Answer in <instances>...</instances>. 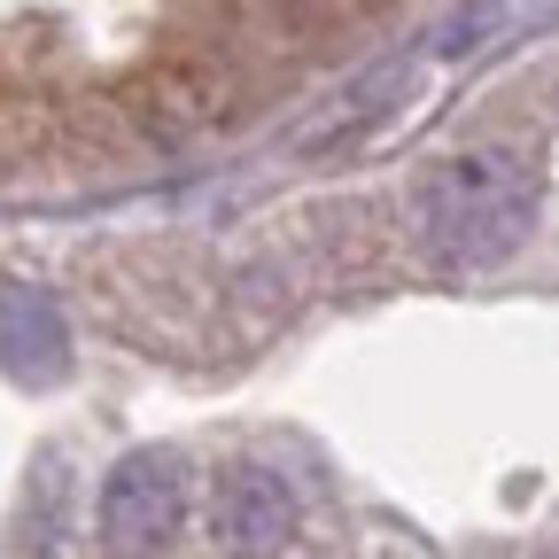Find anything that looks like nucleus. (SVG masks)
<instances>
[{
	"instance_id": "nucleus-2",
	"label": "nucleus",
	"mask_w": 559,
	"mask_h": 559,
	"mask_svg": "<svg viewBox=\"0 0 559 559\" xmlns=\"http://www.w3.org/2000/svg\"><path fill=\"white\" fill-rule=\"evenodd\" d=\"M179 513H187V489H179V459L164 451H132L109 489H102V544L117 559H148L179 536Z\"/></svg>"
},
{
	"instance_id": "nucleus-3",
	"label": "nucleus",
	"mask_w": 559,
	"mask_h": 559,
	"mask_svg": "<svg viewBox=\"0 0 559 559\" xmlns=\"http://www.w3.org/2000/svg\"><path fill=\"white\" fill-rule=\"evenodd\" d=\"M288 536H296V498H288V481L264 474V466L226 474V489H218V544H226L234 559H272Z\"/></svg>"
},
{
	"instance_id": "nucleus-1",
	"label": "nucleus",
	"mask_w": 559,
	"mask_h": 559,
	"mask_svg": "<svg viewBox=\"0 0 559 559\" xmlns=\"http://www.w3.org/2000/svg\"><path fill=\"white\" fill-rule=\"evenodd\" d=\"M536 202H544V171L528 148L451 156L419 187V249L443 272H481L506 249H521V234L536 226Z\"/></svg>"
}]
</instances>
